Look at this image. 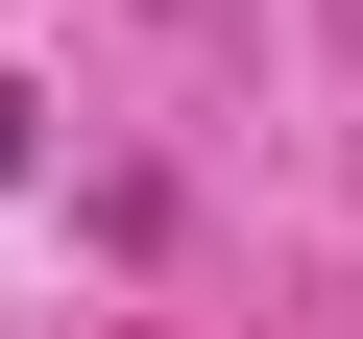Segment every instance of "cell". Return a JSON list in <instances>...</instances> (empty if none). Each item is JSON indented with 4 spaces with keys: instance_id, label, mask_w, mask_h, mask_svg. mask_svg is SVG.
<instances>
[]
</instances>
